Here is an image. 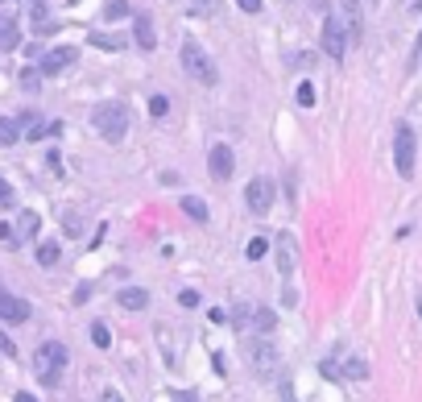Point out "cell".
Masks as SVG:
<instances>
[{
	"label": "cell",
	"mask_w": 422,
	"mask_h": 402,
	"mask_svg": "<svg viewBox=\"0 0 422 402\" xmlns=\"http://www.w3.org/2000/svg\"><path fill=\"white\" fill-rule=\"evenodd\" d=\"M419 316H422V299H419Z\"/></svg>",
	"instance_id": "cell-37"
},
{
	"label": "cell",
	"mask_w": 422,
	"mask_h": 402,
	"mask_svg": "<svg viewBox=\"0 0 422 402\" xmlns=\"http://www.w3.org/2000/svg\"><path fill=\"white\" fill-rule=\"evenodd\" d=\"M58 257H62L58 241H41V245H37V262H41V266H58Z\"/></svg>",
	"instance_id": "cell-18"
},
{
	"label": "cell",
	"mask_w": 422,
	"mask_h": 402,
	"mask_svg": "<svg viewBox=\"0 0 422 402\" xmlns=\"http://www.w3.org/2000/svg\"><path fill=\"white\" fill-rule=\"evenodd\" d=\"M207 170H211V179H228L232 170H236V154H232V145H211V154H207Z\"/></svg>",
	"instance_id": "cell-7"
},
{
	"label": "cell",
	"mask_w": 422,
	"mask_h": 402,
	"mask_svg": "<svg viewBox=\"0 0 422 402\" xmlns=\"http://www.w3.org/2000/svg\"><path fill=\"white\" fill-rule=\"evenodd\" d=\"M274 324H278V320H274V311H269V307H257V311H253V332L269 336V332H274Z\"/></svg>",
	"instance_id": "cell-17"
},
{
	"label": "cell",
	"mask_w": 422,
	"mask_h": 402,
	"mask_svg": "<svg viewBox=\"0 0 422 402\" xmlns=\"http://www.w3.org/2000/svg\"><path fill=\"white\" fill-rule=\"evenodd\" d=\"M236 4H240L244 12H261V0H236Z\"/></svg>",
	"instance_id": "cell-33"
},
{
	"label": "cell",
	"mask_w": 422,
	"mask_h": 402,
	"mask_svg": "<svg viewBox=\"0 0 422 402\" xmlns=\"http://www.w3.org/2000/svg\"><path fill=\"white\" fill-rule=\"evenodd\" d=\"M128 12H133L128 0H108V4H104V17H108V21H124Z\"/></svg>",
	"instance_id": "cell-19"
},
{
	"label": "cell",
	"mask_w": 422,
	"mask_h": 402,
	"mask_svg": "<svg viewBox=\"0 0 422 402\" xmlns=\"http://www.w3.org/2000/svg\"><path fill=\"white\" fill-rule=\"evenodd\" d=\"M91 125H95V133L104 137V141H124V133H128V108L120 104V100H104V104H95L91 108Z\"/></svg>",
	"instance_id": "cell-1"
},
{
	"label": "cell",
	"mask_w": 422,
	"mask_h": 402,
	"mask_svg": "<svg viewBox=\"0 0 422 402\" xmlns=\"http://www.w3.org/2000/svg\"><path fill=\"white\" fill-rule=\"evenodd\" d=\"M253 374L257 378H274L278 374V349L269 340H257L253 345Z\"/></svg>",
	"instance_id": "cell-8"
},
{
	"label": "cell",
	"mask_w": 422,
	"mask_h": 402,
	"mask_svg": "<svg viewBox=\"0 0 422 402\" xmlns=\"http://www.w3.org/2000/svg\"><path fill=\"white\" fill-rule=\"evenodd\" d=\"M0 353H4V357H17V345L8 340V332H0Z\"/></svg>",
	"instance_id": "cell-31"
},
{
	"label": "cell",
	"mask_w": 422,
	"mask_h": 402,
	"mask_svg": "<svg viewBox=\"0 0 422 402\" xmlns=\"http://www.w3.org/2000/svg\"><path fill=\"white\" fill-rule=\"evenodd\" d=\"M99 402H124V399H120V390H104V394H99Z\"/></svg>",
	"instance_id": "cell-34"
},
{
	"label": "cell",
	"mask_w": 422,
	"mask_h": 402,
	"mask_svg": "<svg viewBox=\"0 0 422 402\" xmlns=\"http://www.w3.org/2000/svg\"><path fill=\"white\" fill-rule=\"evenodd\" d=\"M17 402H37V399H33V394H25V390H21V394H17Z\"/></svg>",
	"instance_id": "cell-36"
},
{
	"label": "cell",
	"mask_w": 422,
	"mask_h": 402,
	"mask_svg": "<svg viewBox=\"0 0 422 402\" xmlns=\"http://www.w3.org/2000/svg\"><path fill=\"white\" fill-rule=\"evenodd\" d=\"M0 245H8V249H17V245H21V232H17L12 224H0Z\"/></svg>",
	"instance_id": "cell-25"
},
{
	"label": "cell",
	"mask_w": 422,
	"mask_h": 402,
	"mask_svg": "<svg viewBox=\"0 0 422 402\" xmlns=\"http://www.w3.org/2000/svg\"><path fill=\"white\" fill-rule=\"evenodd\" d=\"M191 12L207 17V12H215V0H191Z\"/></svg>",
	"instance_id": "cell-29"
},
{
	"label": "cell",
	"mask_w": 422,
	"mask_h": 402,
	"mask_svg": "<svg viewBox=\"0 0 422 402\" xmlns=\"http://www.w3.org/2000/svg\"><path fill=\"white\" fill-rule=\"evenodd\" d=\"M344 374H348V378H369V365H365V361H348Z\"/></svg>",
	"instance_id": "cell-28"
},
{
	"label": "cell",
	"mask_w": 422,
	"mask_h": 402,
	"mask_svg": "<svg viewBox=\"0 0 422 402\" xmlns=\"http://www.w3.org/2000/svg\"><path fill=\"white\" fill-rule=\"evenodd\" d=\"M182 212L195 220V224H207V203L199 195H182Z\"/></svg>",
	"instance_id": "cell-13"
},
{
	"label": "cell",
	"mask_w": 422,
	"mask_h": 402,
	"mask_svg": "<svg viewBox=\"0 0 422 402\" xmlns=\"http://www.w3.org/2000/svg\"><path fill=\"white\" fill-rule=\"evenodd\" d=\"M75 58H79V50H75V46H54V50H46V54H41V75H58V71H66Z\"/></svg>",
	"instance_id": "cell-9"
},
{
	"label": "cell",
	"mask_w": 422,
	"mask_h": 402,
	"mask_svg": "<svg viewBox=\"0 0 422 402\" xmlns=\"http://www.w3.org/2000/svg\"><path fill=\"white\" fill-rule=\"evenodd\" d=\"M166 112H170V100H166V95H149V116H153V120H162Z\"/></svg>",
	"instance_id": "cell-23"
},
{
	"label": "cell",
	"mask_w": 422,
	"mask_h": 402,
	"mask_svg": "<svg viewBox=\"0 0 422 402\" xmlns=\"http://www.w3.org/2000/svg\"><path fill=\"white\" fill-rule=\"evenodd\" d=\"M178 303H182V307H199V295H195V291H182Z\"/></svg>",
	"instance_id": "cell-32"
},
{
	"label": "cell",
	"mask_w": 422,
	"mask_h": 402,
	"mask_svg": "<svg viewBox=\"0 0 422 402\" xmlns=\"http://www.w3.org/2000/svg\"><path fill=\"white\" fill-rule=\"evenodd\" d=\"M419 50H422V33H419Z\"/></svg>",
	"instance_id": "cell-38"
},
{
	"label": "cell",
	"mask_w": 422,
	"mask_h": 402,
	"mask_svg": "<svg viewBox=\"0 0 422 402\" xmlns=\"http://www.w3.org/2000/svg\"><path fill=\"white\" fill-rule=\"evenodd\" d=\"M25 320H29V303L0 291V324H25Z\"/></svg>",
	"instance_id": "cell-10"
},
{
	"label": "cell",
	"mask_w": 422,
	"mask_h": 402,
	"mask_svg": "<svg viewBox=\"0 0 422 402\" xmlns=\"http://www.w3.org/2000/svg\"><path fill=\"white\" fill-rule=\"evenodd\" d=\"M37 228H41V216H37V212H21V220H17V232H21V241L37 237Z\"/></svg>",
	"instance_id": "cell-14"
},
{
	"label": "cell",
	"mask_w": 422,
	"mask_h": 402,
	"mask_svg": "<svg viewBox=\"0 0 422 402\" xmlns=\"http://www.w3.org/2000/svg\"><path fill=\"white\" fill-rule=\"evenodd\" d=\"M344 12H348V33L361 37V4L356 0H344Z\"/></svg>",
	"instance_id": "cell-20"
},
{
	"label": "cell",
	"mask_w": 422,
	"mask_h": 402,
	"mask_svg": "<svg viewBox=\"0 0 422 402\" xmlns=\"http://www.w3.org/2000/svg\"><path fill=\"white\" fill-rule=\"evenodd\" d=\"M21 46V29L17 21H0V50H17Z\"/></svg>",
	"instance_id": "cell-16"
},
{
	"label": "cell",
	"mask_w": 422,
	"mask_h": 402,
	"mask_svg": "<svg viewBox=\"0 0 422 402\" xmlns=\"http://www.w3.org/2000/svg\"><path fill=\"white\" fill-rule=\"evenodd\" d=\"M91 42H95L99 50H120V46H124V37H112V33H91Z\"/></svg>",
	"instance_id": "cell-22"
},
{
	"label": "cell",
	"mask_w": 422,
	"mask_h": 402,
	"mask_svg": "<svg viewBox=\"0 0 422 402\" xmlns=\"http://www.w3.org/2000/svg\"><path fill=\"white\" fill-rule=\"evenodd\" d=\"M394 166L402 179H414V129L410 125H398L394 133Z\"/></svg>",
	"instance_id": "cell-5"
},
{
	"label": "cell",
	"mask_w": 422,
	"mask_h": 402,
	"mask_svg": "<svg viewBox=\"0 0 422 402\" xmlns=\"http://www.w3.org/2000/svg\"><path fill=\"white\" fill-rule=\"evenodd\" d=\"M244 199H249V212L253 216H265L269 208H274V179H253L249 183V191H244Z\"/></svg>",
	"instance_id": "cell-6"
},
{
	"label": "cell",
	"mask_w": 422,
	"mask_h": 402,
	"mask_svg": "<svg viewBox=\"0 0 422 402\" xmlns=\"http://www.w3.org/2000/svg\"><path fill=\"white\" fill-rule=\"evenodd\" d=\"M21 12V0H0V21H17Z\"/></svg>",
	"instance_id": "cell-26"
},
{
	"label": "cell",
	"mask_w": 422,
	"mask_h": 402,
	"mask_svg": "<svg viewBox=\"0 0 422 402\" xmlns=\"http://www.w3.org/2000/svg\"><path fill=\"white\" fill-rule=\"evenodd\" d=\"M348 25L336 17V12H323V54L332 58V62H344V54H348Z\"/></svg>",
	"instance_id": "cell-4"
},
{
	"label": "cell",
	"mask_w": 422,
	"mask_h": 402,
	"mask_svg": "<svg viewBox=\"0 0 422 402\" xmlns=\"http://www.w3.org/2000/svg\"><path fill=\"white\" fill-rule=\"evenodd\" d=\"M298 104H303V108L315 104V87H311V83H298Z\"/></svg>",
	"instance_id": "cell-27"
},
{
	"label": "cell",
	"mask_w": 422,
	"mask_h": 402,
	"mask_svg": "<svg viewBox=\"0 0 422 402\" xmlns=\"http://www.w3.org/2000/svg\"><path fill=\"white\" fill-rule=\"evenodd\" d=\"M0 208H12V187H8L4 174H0Z\"/></svg>",
	"instance_id": "cell-30"
},
{
	"label": "cell",
	"mask_w": 422,
	"mask_h": 402,
	"mask_svg": "<svg viewBox=\"0 0 422 402\" xmlns=\"http://www.w3.org/2000/svg\"><path fill=\"white\" fill-rule=\"evenodd\" d=\"M182 71H186L191 79H199L203 87H215V83H220V66L211 62V54H207L195 37L182 42Z\"/></svg>",
	"instance_id": "cell-2"
},
{
	"label": "cell",
	"mask_w": 422,
	"mask_h": 402,
	"mask_svg": "<svg viewBox=\"0 0 422 402\" xmlns=\"http://www.w3.org/2000/svg\"><path fill=\"white\" fill-rule=\"evenodd\" d=\"M133 42H137L141 50H153V46H157V33H153V17H149V12H137V17H133Z\"/></svg>",
	"instance_id": "cell-11"
},
{
	"label": "cell",
	"mask_w": 422,
	"mask_h": 402,
	"mask_svg": "<svg viewBox=\"0 0 422 402\" xmlns=\"http://www.w3.org/2000/svg\"><path fill=\"white\" fill-rule=\"evenodd\" d=\"M149 303V291H141V286H124L120 291V307H128V311H141Z\"/></svg>",
	"instance_id": "cell-12"
},
{
	"label": "cell",
	"mask_w": 422,
	"mask_h": 402,
	"mask_svg": "<svg viewBox=\"0 0 422 402\" xmlns=\"http://www.w3.org/2000/svg\"><path fill=\"white\" fill-rule=\"evenodd\" d=\"M244 253H249V257H253V262H261V257H265V253H269V241H265V237H253V241H249V245H244Z\"/></svg>",
	"instance_id": "cell-21"
},
{
	"label": "cell",
	"mask_w": 422,
	"mask_h": 402,
	"mask_svg": "<svg viewBox=\"0 0 422 402\" xmlns=\"http://www.w3.org/2000/svg\"><path fill=\"white\" fill-rule=\"evenodd\" d=\"M91 340H95V349H108V345H112V336H108V324H91Z\"/></svg>",
	"instance_id": "cell-24"
},
{
	"label": "cell",
	"mask_w": 422,
	"mask_h": 402,
	"mask_svg": "<svg viewBox=\"0 0 422 402\" xmlns=\"http://www.w3.org/2000/svg\"><path fill=\"white\" fill-rule=\"evenodd\" d=\"M62 365H66V349H62L58 340L37 345V353H33V374H37V382H41V386H58Z\"/></svg>",
	"instance_id": "cell-3"
},
{
	"label": "cell",
	"mask_w": 422,
	"mask_h": 402,
	"mask_svg": "<svg viewBox=\"0 0 422 402\" xmlns=\"http://www.w3.org/2000/svg\"><path fill=\"white\" fill-rule=\"evenodd\" d=\"M174 402H195V394H186V390H182V394H174Z\"/></svg>",
	"instance_id": "cell-35"
},
{
	"label": "cell",
	"mask_w": 422,
	"mask_h": 402,
	"mask_svg": "<svg viewBox=\"0 0 422 402\" xmlns=\"http://www.w3.org/2000/svg\"><path fill=\"white\" fill-rule=\"evenodd\" d=\"M21 137V116H0V145H12Z\"/></svg>",
	"instance_id": "cell-15"
}]
</instances>
